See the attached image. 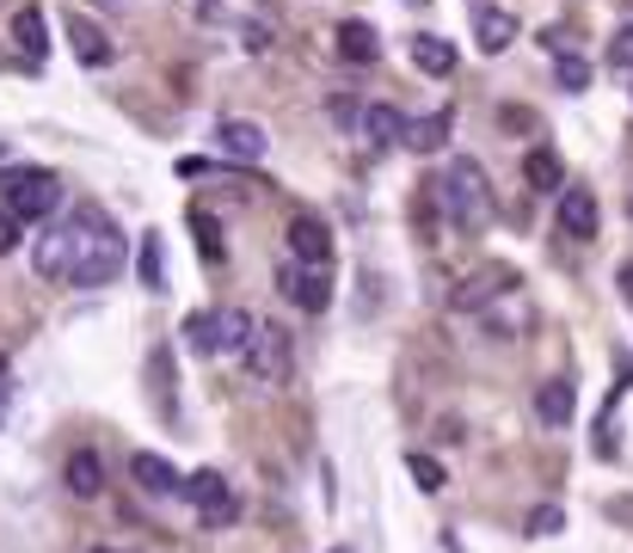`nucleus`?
I'll return each mask as SVG.
<instances>
[{
	"mask_svg": "<svg viewBox=\"0 0 633 553\" xmlns=\"http://www.w3.org/2000/svg\"><path fill=\"white\" fill-rule=\"evenodd\" d=\"M80 215V259H74V290H99V283H111V276L123 271V259H130V247H123L118 222L99 210H74Z\"/></svg>",
	"mask_w": 633,
	"mask_h": 553,
	"instance_id": "nucleus-1",
	"label": "nucleus"
},
{
	"mask_svg": "<svg viewBox=\"0 0 633 553\" xmlns=\"http://www.w3.org/2000/svg\"><path fill=\"white\" fill-rule=\"evenodd\" d=\"M443 210L455 228H468V234H480V228L492 222V179L480 160L455 154L449 160V179H443Z\"/></svg>",
	"mask_w": 633,
	"mask_h": 553,
	"instance_id": "nucleus-2",
	"label": "nucleus"
},
{
	"mask_svg": "<svg viewBox=\"0 0 633 553\" xmlns=\"http://www.w3.org/2000/svg\"><path fill=\"white\" fill-rule=\"evenodd\" d=\"M252 314H240V308H210V314H191L185 320V344L198 356H222V351H240V344H252Z\"/></svg>",
	"mask_w": 633,
	"mask_h": 553,
	"instance_id": "nucleus-3",
	"label": "nucleus"
},
{
	"mask_svg": "<svg viewBox=\"0 0 633 553\" xmlns=\"http://www.w3.org/2000/svg\"><path fill=\"white\" fill-rule=\"evenodd\" d=\"M0 203L26 222V215H56V203H62V179H56L50 167H13L7 179H0Z\"/></svg>",
	"mask_w": 633,
	"mask_h": 553,
	"instance_id": "nucleus-4",
	"label": "nucleus"
},
{
	"mask_svg": "<svg viewBox=\"0 0 633 553\" xmlns=\"http://www.w3.org/2000/svg\"><path fill=\"white\" fill-rule=\"evenodd\" d=\"M290 363H295L290 326H278V320H259V332H252V344H247V375H252L259 388H283V382H290Z\"/></svg>",
	"mask_w": 633,
	"mask_h": 553,
	"instance_id": "nucleus-5",
	"label": "nucleus"
},
{
	"mask_svg": "<svg viewBox=\"0 0 633 553\" xmlns=\"http://www.w3.org/2000/svg\"><path fill=\"white\" fill-rule=\"evenodd\" d=\"M278 290H283V302H295L302 314H326V302H332V271L326 264H283L278 271Z\"/></svg>",
	"mask_w": 633,
	"mask_h": 553,
	"instance_id": "nucleus-6",
	"label": "nucleus"
},
{
	"mask_svg": "<svg viewBox=\"0 0 633 553\" xmlns=\"http://www.w3.org/2000/svg\"><path fill=\"white\" fill-rule=\"evenodd\" d=\"M179 499L198 504V516H203L210 529H222V523H234V516H240V499L228 492V480L215 474V467H198V474L185 480V492H179Z\"/></svg>",
	"mask_w": 633,
	"mask_h": 553,
	"instance_id": "nucleus-7",
	"label": "nucleus"
},
{
	"mask_svg": "<svg viewBox=\"0 0 633 553\" xmlns=\"http://www.w3.org/2000/svg\"><path fill=\"white\" fill-rule=\"evenodd\" d=\"M74 259H80V215H68V222H56L50 234L38 240V276L68 283V276H74Z\"/></svg>",
	"mask_w": 633,
	"mask_h": 553,
	"instance_id": "nucleus-8",
	"label": "nucleus"
},
{
	"mask_svg": "<svg viewBox=\"0 0 633 553\" xmlns=\"http://www.w3.org/2000/svg\"><path fill=\"white\" fill-rule=\"evenodd\" d=\"M504 290H516V276L504 271V264H480L474 276H462V283H455L449 308H455V314H480V308H492Z\"/></svg>",
	"mask_w": 633,
	"mask_h": 553,
	"instance_id": "nucleus-9",
	"label": "nucleus"
},
{
	"mask_svg": "<svg viewBox=\"0 0 633 553\" xmlns=\"http://www.w3.org/2000/svg\"><path fill=\"white\" fill-rule=\"evenodd\" d=\"M62 31H68V50H74L87 68H105L111 56H118V43L105 38V26H93L87 13H62Z\"/></svg>",
	"mask_w": 633,
	"mask_h": 553,
	"instance_id": "nucleus-10",
	"label": "nucleus"
},
{
	"mask_svg": "<svg viewBox=\"0 0 633 553\" xmlns=\"http://www.w3.org/2000/svg\"><path fill=\"white\" fill-rule=\"evenodd\" d=\"M596 228H603V210H596V198L584 191V184H566V191H560V234L596 240Z\"/></svg>",
	"mask_w": 633,
	"mask_h": 553,
	"instance_id": "nucleus-11",
	"label": "nucleus"
},
{
	"mask_svg": "<svg viewBox=\"0 0 633 553\" xmlns=\"http://www.w3.org/2000/svg\"><path fill=\"white\" fill-rule=\"evenodd\" d=\"M290 259L295 264H332V234L320 215H295L290 222Z\"/></svg>",
	"mask_w": 633,
	"mask_h": 553,
	"instance_id": "nucleus-12",
	"label": "nucleus"
},
{
	"mask_svg": "<svg viewBox=\"0 0 633 553\" xmlns=\"http://www.w3.org/2000/svg\"><path fill=\"white\" fill-rule=\"evenodd\" d=\"M130 474H135V486H142L148 499H179V492H185V480H179V467H172L167 455H135Z\"/></svg>",
	"mask_w": 633,
	"mask_h": 553,
	"instance_id": "nucleus-13",
	"label": "nucleus"
},
{
	"mask_svg": "<svg viewBox=\"0 0 633 553\" xmlns=\"http://www.w3.org/2000/svg\"><path fill=\"white\" fill-rule=\"evenodd\" d=\"M215 148H222L228 160H264V148H271V135H264L259 123H247V118H228L222 130H215Z\"/></svg>",
	"mask_w": 633,
	"mask_h": 553,
	"instance_id": "nucleus-14",
	"label": "nucleus"
},
{
	"mask_svg": "<svg viewBox=\"0 0 633 553\" xmlns=\"http://www.w3.org/2000/svg\"><path fill=\"white\" fill-rule=\"evenodd\" d=\"M480 314H486V326L499 332V339H523V332H529V320H535V314H529V295H523V290H504L499 302H492V308H480Z\"/></svg>",
	"mask_w": 633,
	"mask_h": 553,
	"instance_id": "nucleus-15",
	"label": "nucleus"
},
{
	"mask_svg": "<svg viewBox=\"0 0 633 553\" xmlns=\"http://www.w3.org/2000/svg\"><path fill=\"white\" fill-rule=\"evenodd\" d=\"M449 135H455V111H431V118H412L406 123V148H412V154H436V148H449Z\"/></svg>",
	"mask_w": 633,
	"mask_h": 553,
	"instance_id": "nucleus-16",
	"label": "nucleus"
},
{
	"mask_svg": "<svg viewBox=\"0 0 633 553\" xmlns=\"http://www.w3.org/2000/svg\"><path fill=\"white\" fill-rule=\"evenodd\" d=\"M474 38H480V50H486V56L511 50V43H516V13H504V7H480V13H474Z\"/></svg>",
	"mask_w": 633,
	"mask_h": 553,
	"instance_id": "nucleus-17",
	"label": "nucleus"
},
{
	"mask_svg": "<svg viewBox=\"0 0 633 553\" xmlns=\"http://www.w3.org/2000/svg\"><path fill=\"white\" fill-rule=\"evenodd\" d=\"M68 492H74V499H99V492H105V461H99L93 449H74V455H68Z\"/></svg>",
	"mask_w": 633,
	"mask_h": 553,
	"instance_id": "nucleus-18",
	"label": "nucleus"
},
{
	"mask_svg": "<svg viewBox=\"0 0 633 553\" xmlns=\"http://www.w3.org/2000/svg\"><path fill=\"white\" fill-rule=\"evenodd\" d=\"M339 56L356 68H370L375 56H382V38H375V26H363V19H344L339 26Z\"/></svg>",
	"mask_w": 633,
	"mask_h": 553,
	"instance_id": "nucleus-19",
	"label": "nucleus"
},
{
	"mask_svg": "<svg viewBox=\"0 0 633 553\" xmlns=\"http://www.w3.org/2000/svg\"><path fill=\"white\" fill-rule=\"evenodd\" d=\"M412 62H419V74H431V80H449L455 74V43L449 38H412Z\"/></svg>",
	"mask_w": 633,
	"mask_h": 553,
	"instance_id": "nucleus-20",
	"label": "nucleus"
},
{
	"mask_svg": "<svg viewBox=\"0 0 633 553\" xmlns=\"http://www.w3.org/2000/svg\"><path fill=\"white\" fill-rule=\"evenodd\" d=\"M363 135H370V148L406 142V118H400V105H363Z\"/></svg>",
	"mask_w": 633,
	"mask_h": 553,
	"instance_id": "nucleus-21",
	"label": "nucleus"
},
{
	"mask_svg": "<svg viewBox=\"0 0 633 553\" xmlns=\"http://www.w3.org/2000/svg\"><path fill=\"white\" fill-rule=\"evenodd\" d=\"M523 179L535 184V191H560V184H566V160H560L554 148H529V160H523Z\"/></svg>",
	"mask_w": 633,
	"mask_h": 553,
	"instance_id": "nucleus-22",
	"label": "nucleus"
},
{
	"mask_svg": "<svg viewBox=\"0 0 633 553\" xmlns=\"http://www.w3.org/2000/svg\"><path fill=\"white\" fill-rule=\"evenodd\" d=\"M535 412H541V424L566 431L572 424V382H541L535 388Z\"/></svg>",
	"mask_w": 633,
	"mask_h": 553,
	"instance_id": "nucleus-23",
	"label": "nucleus"
},
{
	"mask_svg": "<svg viewBox=\"0 0 633 553\" xmlns=\"http://www.w3.org/2000/svg\"><path fill=\"white\" fill-rule=\"evenodd\" d=\"M13 43L31 56V62H38V56H50V31H43L38 7H19V13H13Z\"/></svg>",
	"mask_w": 633,
	"mask_h": 553,
	"instance_id": "nucleus-24",
	"label": "nucleus"
},
{
	"mask_svg": "<svg viewBox=\"0 0 633 553\" xmlns=\"http://www.w3.org/2000/svg\"><path fill=\"white\" fill-rule=\"evenodd\" d=\"M191 234H198V259H203V264H222V259H228V247H222V228H215V215L191 210Z\"/></svg>",
	"mask_w": 633,
	"mask_h": 553,
	"instance_id": "nucleus-25",
	"label": "nucleus"
},
{
	"mask_svg": "<svg viewBox=\"0 0 633 553\" xmlns=\"http://www.w3.org/2000/svg\"><path fill=\"white\" fill-rule=\"evenodd\" d=\"M135 247H142V259H135L142 283H148V290H160V283H167V252H160V234H142Z\"/></svg>",
	"mask_w": 633,
	"mask_h": 553,
	"instance_id": "nucleus-26",
	"label": "nucleus"
},
{
	"mask_svg": "<svg viewBox=\"0 0 633 553\" xmlns=\"http://www.w3.org/2000/svg\"><path fill=\"white\" fill-rule=\"evenodd\" d=\"M554 74H560V87H566V92H584V87H591V62H584V56H560V68H554Z\"/></svg>",
	"mask_w": 633,
	"mask_h": 553,
	"instance_id": "nucleus-27",
	"label": "nucleus"
},
{
	"mask_svg": "<svg viewBox=\"0 0 633 553\" xmlns=\"http://www.w3.org/2000/svg\"><path fill=\"white\" fill-rule=\"evenodd\" d=\"M406 474L419 480L424 492H443V486H449V474H443V467H436L431 455H406Z\"/></svg>",
	"mask_w": 633,
	"mask_h": 553,
	"instance_id": "nucleus-28",
	"label": "nucleus"
},
{
	"mask_svg": "<svg viewBox=\"0 0 633 553\" xmlns=\"http://www.w3.org/2000/svg\"><path fill=\"white\" fill-rule=\"evenodd\" d=\"M523 529L541 541V535H560V529H566V516H560L554 504H541V511H529V523H523Z\"/></svg>",
	"mask_w": 633,
	"mask_h": 553,
	"instance_id": "nucleus-29",
	"label": "nucleus"
},
{
	"mask_svg": "<svg viewBox=\"0 0 633 553\" xmlns=\"http://www.w3.org/2000/svg\"><path fill=\"white\" fill-rule=\"evenodd\" d=\"M609 62H615L621 74H633V26H621L615 38H609Z\"/></svg>",
	"mask_w": 633,
	"mask_h": 553,
	"instance_id": "nucleus-30",
	"label": "nucleus"
},
{
	"mask_svg": "<svg viewBox=\"0 0 633 553\" xmlns=\"http://www.w3.org/2000/svg\"><path fill=\"white\" fill-rule=\"evenodd\" d=\"M332 123H339V130H363V105H351V99H332Z\"/></svg>",
	"mask_w": 633,
	"mask_h": 553,
	"instance_id": "nucleus-31",
	"label": "nucleus"
},
{
	"mask_svg": "<svg viewBox=\"0 0 633 553\" xmlns=\"http://www.w3.org/2000/svg\"><path fill=\"white\" fill-rule=\"evenodd\" d=\"M7 252H19V215L0 203V259H7Z\"/></svg>",
	"mask_w": 633,
	"mask_h": 553,
	"instance_id": "nucleus-32",
	"label": "nucleus"
},
{
	"mask_svg": "<svg viewBox=\"0 0 633 553\" xmlns=\"http://www.w3.org/2000/svg\"><path fill=\"white\" fill-rule=\"evenodd\" d=\"M504 130H535V111H504Z\"/></svg>",
	"mask_w": 633,
	"mask_h": 553,
	"instance_id": "nucleus-33",
	"label": "nucleus"
},
{
	"mask_svg": "<svg viewBox=\"0 0 633 553\" xmlns=\"http://www.w3.org/2000/svg\"><path fill=\"white\" fill-rule=\"evenodd\" d=\"M7 382H13V363H7V351H0V400H7Z\"/></svg>",
	"mask_w": 633,
	"mask_h": 553,
	"instance_id": "nucleus-34",
	"label": "nucleus"
},
{
	"mask_svg": "<svg viewBox=\"0 0 633 553\" xmlns=\"http://www.w3.org/2000/svg\"><path fill=\"white\" fill-rule=\"evenodd\" d=\"M621 295H627V302H633V259L621 264Z\"/></svg>",
	"mask_w": 633,
	"mask_h": 553,
	"instance_id": "nucleus-35",
	"label": "nucleus"
},
{
	"mask_svg": "<svg viewBox=\"0 0 633 553\" xmlns=\"http://www.w3.org/2000/svg\"><path fill=\"white\" fill-rule=\"evenodd\" d=\"M93 553H118V547H93Z\"/></svg>",
	"mask_w": 633,
	"mask_h": 553,
	"instance_id": "nucleus-36",
	"label": "nucleus"
}]
</instances>
